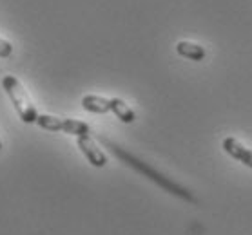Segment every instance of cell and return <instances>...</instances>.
<instances>
[{
    "instance_id": "obj_1",
    "label": "cell",
    "mask_w": 252,
    "mask_h": 235,
    "mask_svg": "<svg viewBox=\"0 0 252 235\" xmlns=\"http://www.w3.org/2000/svg\"><path fill=\"white\" fill-rule=\"evenodd\" d=\"M105 145L109 147L111 150H113V154L118 156L120 159H124L129 166H132L136 172L143 174L145 178H149L151 181H155L160 188H163L165 192H169V194L176 195V197H182V199L189 201V203H196V199L192 197V194H190L189 190L184 188V186H180V184H176L174 181H171L169 178H165L163 174L156 172L155 168H151L147 163H143V161H140L138 157H134L132 154H129V152H126L124 149H120L118 145H113L111 141H105Z\"/></svg>"
},
{
    "instance_id": "obj_2",
    "label": "cell",
    "mask_w": 252,
    "mask_h": 235,
    "mask_svg": "<svg viewBox=\"0 0 252 235\" xmlns=\"http://www.w3.org/2000/svg\"><path fill=\"white\" fill-rule=\"evenodd\" d=\"M2 89L6 91V94L9 96L11 104L15 105V110H17L18 118L26 123V125H31V123H36L38 120V110L33 105L31 98H29L28 91L24 89L22 81L18 80L17 76L13 75H6L2 78Z\"/></svg>"
},
{
    "instance_id": "obj_3",
    "label": "cell",
    "mask_w": 252,
    "mask_h": 235,
    "mask_svg": "<svg viewBox=\"0 0 252 235\" xmlns=\"http://www.w3.org/2000/svg\"><path fill=\"white\" fill-rule=\"evenodd\" d=\"M36 125L49 132H65L71 134L75 138H82V136H89L91 134V127L87 125L86 121L73 120V118H58L53 114H40L36 120Z\"/></svg>"
},
{
    "instance_id": "obj_4",
    "label": "cell",
    "mask_w": 252,
    "mask_h": 235,
    "mask_svg": "<svg viewBox=\"0 0 252 235\" xmlns=\"http://www.w3.org/2000/svg\"><path fill=\"white\" fill-rule=\"evenodd\" d=\"M76 145H78L80 152L84 154V157H86L94 168H103V166L107 165V156H105V152L98 147L96 141H94L91 136L76 138Z\"/></svg>"
},
{
    "instance_id": "obj_5",
    "label": "cell",
    "mask_w": 252,
    "mask_h": 235,
    "mask_svg": "<svg viewBox=\"0 0 252 235\" xmlns=\"http://www.w3.org/2000/svg\"><path fill=\"white\" fill-rule=\"evenodd\" d=\"M221 149H223L232 159L240 161L241 165L252 168V150L247 149L245 145H241L236 138H232V136L225 138L223 141H221Z\"/></svg>"
},
{
    "instance_id": "obj_6",
    "label": "cell",
    "mask_w": 252,
    "mask_h": 235,
    "mask_svg": "<svg viewBox=\"0 0 252 235\" xmlns=\"http://www.w3.org/2000/svg\"><path fill=\"white\" fill-rule=\"evenodd\" d=\"M82 107L93 114H107L111 112V98H103L98 94H86L82 98Z\"/></svg>"
},
{
    "instance_id": "obj_7",
    "label": "cell",
    "mask_w": 252,
    "mask_h": 235,
    "mask_svg": "<svg viewBox=\"0 0 252 235\" xmlns=\"http://www.w3.org/2000/svg\"><path fill=\"white\" fill-rule=\"evenodd\" d=\"M174 49H176V52L180 56L187 58L190 62H201V60L207 56L205 47H201L200 44H194V42H189V40L178 42Z\"/></svg>"
},
{
    "instance_id": "obj_8",
    "label": "cell",
    "mask_w": 252,
    "mask_h": 235,
    "mask_svg": "<svg viewBox=\"0 0 252 235\" xmlns=\"http://www.w3.org/2000/svg\"><path fill=\"white\" fill-rule=\"evenodd\" d=\"M111 112H113L122 123H126V125H129V123H132V121L136 120L134 110H132L122 98H111Z\"/></svg>"
},
{
    "instance_id": "obj_9",
    "label": "cell",
    "mask_w": 252,
    "mask_h": 235,
    "mask_svg": "<svg viewBox=\"0 0 252 235\" xmlns=\"http://www.w3.org/2000/svg\"><path fill=\"white\" fill-rule=\"evenodd\" d=\"M13 54V44L0 36V58H9Z\"/></svg>"
},
{
    "instance_id": "obj_10",
    "label": "cell",
    "mask_w": 252,
    "mask_h": 235,
    "mask_svg": "<svg viewBox=\"0 0 252 235\" xmlns=\"http://www.w3.org/2000/svg\"><path fill=\"white\" fill-rule=\"evenodd\" d=\"M0 150H2V141H0Z\"/></svg>"
}]
</instances>
